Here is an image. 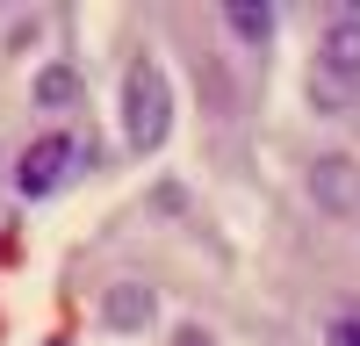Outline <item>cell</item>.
<instances>
[{"label":"cell","instance_id":"277c9868","mask_svg":"<svg viewBox=\"0 0 360 346\" xmlns=\"http://www.w3.org/2000/svg\"><path fill=\"white\" fill-rule=\"evenodd\" d=\"M152 317H159V296H152L144 281H115L108 296H101V325H108V332H144Z\"/></svg>","mask_w":360,"mask_h":346},{"label":"cell","instance_id":"5b68a950","mask_svg":"<svg viewBox=\"0 0 360 346\" xmlns=\"http://www.w3.org/2000/svg\"><path fill=\"white\" fill-rule=\"evenodd\" d=\"M310 188H317V202H324V210H332V217H353L360 210V166L353 159H317V173H310Z\"/></svg>","mask_w":360,"mask_h":346},{"label":"cell","instance_id":"9c48e42d","mask_svg":"<svg viewBox=\"0 0 360 346\" xmlns=\"http://www.w3.org/2000/svg\"><path fill=\"white\" fill-rule=\"evenodd\" d=\"M180 346H217V339H209L202 325H188V332H180Z\"/></svg>","mask_w":360,"mask_h":346},{"label":"cell","instance_id":"52a82bcc","mask_svg":"<svg viewBox=\"0 0 360 346\" xmlns=\"http://www.w3.org/2000/svg\"><path fill=\"white\" fill-rule=\"evenodd\" d=\"M79 101V72L72 65H44L37 72V108H72Z\"/></svg>","mask_w":360,"mask_h":346},{"label":"cell","instance_id":"8992f818","mask_svg":"<svg viewBox=\"0 0 360 346\" xmlns=\"http://www.w3.org/2000/svg\"><path fill=\"white\" fill-rule=\"evenodd\" d=\"M224 22H231L245 44H266V37H274V8H266V0H224Z\"/></svg>","mask_w":360,"mask_h":346},{"label":"cell","instance_id":"7a4b0ae2","mask_svg":"<svg viewBox=\"0 0 360 346\" xmlns=\"http://www.w3.org/2000/svg\"><path fill=\"white\" fill-rule=\"evenodd\" d=\"M310 94H317L324 108H353V101H360V8H346L332 29H324Z\"/></svg>","mask_w":360,"mask_h":346},{"label":"cell","instance_id":"3957f363","mask_svg":"<svg viewBox=\"0 0 360 346\" xmlns=\"http://www.w3.org/2000/svg\"><path fill=\"white\" fill-rule=\"evenodd\" d=\"M72 159H79L72 137H65V130H44V137L15 159V188H22V195H51V188L72 173Z\"/></svg>","mask_w":360,"mask_h":346},{"label":"cell","instance_id":"ba28073f","mask_svg":"<svg viewBox=\"0 0 360 346\" xmlns=\"http://www.w3.org/2000/svg\"><path fill=\"white\" fill-rule=\"evenodd\" d=\"M324 339H332V346H360V303L332 310V325H324Z\"/></svg>","mask_w":360,"mask_h":346},{"label":"cell","instance_id":"6da1fadb","mask_svg":"<svg viewBox=\"0 0 360 346\" xmlns=\"http://www.w3.org/2000/svg\"><path fill=\"white\" fill-rule=\"evenodd\" d=\"M123 130L137 152H159V144L173 137V86L166 72L152 65V58H137V65L123 72Z\"/></svg>","mask_w":360,"mask_h":346}]
</instances>
